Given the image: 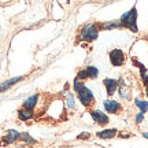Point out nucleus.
I'll use <instances>...</instances> for the list:
<instances>
[{
  "label": "nucleus",
  "instance_id": "nucleus-1",
  "mask_svg": "<svg viewBox=\"0 0 148 148\" xmlns=\"http://www.w3.org/2000/svg\"><path fill=\"white\" fill-rule=\"evenodd\" d=\"M74 89L77 92L78 99H79V101L82 103V106H84L85 108H90L92 104L95 103V96L92 93V90H90L88 86H85L84 82H79L77 79H74Z\"/></svg>",
  "mask_w": 148,
  "mask_h": 148
},
{
  "label": "nucleus",
  "instance_id": "nucleus-2",
  "mask_svg": "<svg viewBox=\"0 0 148 148\" xmlns=\"http://www.w3.org/2000/svg\"><path fill=\"white\" fill-rule=\"evenodd\" d=\"M122 27H127L132 32H137V7L133 5L130 10L125 12L119 19Z\"/></svg>",
  "mask_w": 148,
  "mask_h": 148
},
{
  "label": "nucleus",
  "instance_id": "nucleus-3",
  "mask_svg": "<svg viewBox=\"0 0 148 148\" xmlns=\"http://www.w3.org/2000/svg\"><path fill=\"white\" fill-rule=\"evenodd\" d=\"M99 27L96 23H89V25H85L84 27H81L78 34V38L81 41H93L99 37Z\"/></svg>",
  "mask_w": 148,
  "mask_h": 148
},
{
  "label": "nucleus",
  "instance_id": "nucleus-4",
  "mask_svg": "<svg viewBox=\"0 0 148 148\" xmlns=\"http://www.w3.org/2000/svg\"><path fill=\"white\" fill-rule=\"evenodd\" d=\"M108 58H110L111 64L115 66V67H119V66H122V64L125 63V53L119 48L111 49L110 53H108Z\"/></svg>",
  "mask_w": 148,
  "mask_h": 148
},
{
  "label": "nucleus",
  "instance_id": "nucleus-5",
  "mask_svg": "<svg viewBox=\"0 0 148 148\" xmlns=\"http://www.w3.org/2000/svg\"><path fill=\"white\" fill-rule=\"evenodd\" d=\"M90 116H92V119L95 121V123L97 125H100V126H106L107 123L110 122V118L107 115L106 112H103V111H99V110H90Z\"/></svg>",
  "mask_w": 148,
  "mask_h": 148
},
{
  "label": "nucleus",
  "instance_id": "nucleus-6",
  "mask_svg": "<svg viewBox=\"0 0 148 148\" xmlns=\"http://www.w3.org/2000/svg\"><path fill=\"white\" fill-rule=\"evenodd\" d=\"M103 106L106 108V111L108 114H121L122 112V106L119 101L116 100H112V99H107L104 100Z\"/></svg>",
  "mask_w": 148,
  "mask_h": 148
},
{
  "label": "nucleus",
  "instance_id": "nucleus-7",
  "mask_svg": "<svg viewBox=\"0 0 148 148\" xmlns=\"http://www.w3.org/2000/svg\"><path fill=\"white\" fill-rule=\"evenodd\" d=\"M19 136H21V133L14 130V129H10V130H7L3 138H1V143H4L5 145H8V144H14L15 141L19 140Z\"/></svg>",
  "mask_w": 148,
  "mask_h": 148
},
{
  "label": "nucleus",
  "instance_id": "nucleus-8",
  "mask_svg": "<svg viewBox=\"0 0 148 148\" xmlns=\"http://www.w3.org/2000/svg\"><path fill=\"white\" fill-rule=\"evenodd\" d=\"M103 85L106 86V92H107V96H112L115 93V90L118 89V85H119V81H116L114 78H104L103 79Z\"/></svg>",
  "mask_w": 148,
  "mask_h": 148
},
{
  "label": "nucleus",
  "instance_id": "nucleus-9",
  "mask_svg": "<svg viewBox=\"0 0 148 148\" xmlns=\"http://www.w3.org/2000/svg\"><path fill=\"white\" fill-rule=\"evenodd\" d=\"M22 78H23V77L19 75V77H14V78L7 79V81H4V82H1V84H0V93H1V92H5L7 89H10L12 85H15L16 82H19Z\"/></svg>",
  "mask_w": 148,
  "mask_h": 148
},
{
  "label": "nucleus",
  "instance_id": "nucleus-10",
  "mask_svg": "<svg viewBox=\"0 0 148 148\" xmlns=\"http://www.w3.org/2000/svg\"><path fill=\"white\" fill-rule=\"evenodd\" d=\"M37 100H38V95H33L30 97H27L26 100L23 101V104H22V108H26L29 111H33L34 110V107L37 104Z\"/></svg>",
  "mask_w": 148,
  "mask_h": 148
},
{
  "label": "nucleus",
  "instance_id": "nucleus-11",
  "mask_svg": "<svg viewBox=\"0 0 148 148\" xmlns=\"http://www.w3.org/2000/svg\"><path fill=\"white\" fill-rule=\"evenodd\" d=\"M116 129H104V130H100V132L96 133V136L99 138H104V140H110V138H114L116 136Z\"/></svg>",
  "mask_w": 148,
  "mask_h": 148
},
{
  "label": "nucleus",
  "instance_id": "nucleus-12",
  "mask_svg": "<svg viewBox=\"0 0 148 148\" xmlns=\"http://www.w3.org/2000/svg\"><path fill=\"white\" fill-rule=\"evenodd\" d=\"M118 92H119V95H121L122 99H129V88H127L125 82H123V79H119V85H118Z\"/></svg>",
  "mask_w": 148,
  "mask_h": 148
},
{
  "label": "nucleus",
  "instance_id": "nucleus-13",
  "mask_svg": "<svg viewBox=\"0 0 148 148\" xmlns=\"http://www.w3.org/2000/svg\"><path fill=\"white\" fill-rule=\"evenodd\" d=\"M18 118L21 121H29L33 118V111H29L26 108H19L18 110Z\"/></svg>",
  "mask_w": 148,
  "mask_h": 148
},
{
  "label": "nucleus",
  "instance_id": "nucleus-14",
  "mask_svg": "<svg viewBox=\"0 0 148 148\" xmlns=\"http://www.w3.org/2000/svg\"><path fill=\"white\" fill-rule=\"evenodd\" d=\"M85 73H86L88 79H93L99 75V70H97V67H95V66H88V67L85 69Z\"/></svg>",
  "mask_w": 148,
  "mask_h": 148
},
{
  "label": "nucleus",
  "instance_id": "nucleus-15",
  "mask_svg": "<svg viewBox=\"0 0 148 148\" xmlns=\"http://www.w3.org/2000/svg\"><path fill=\"white\" fill-rule=\"evenodd\" d=\"M19 140L21 141H23V143H26V144H36L37 141L34 140L33 137H30V134L26 132H22L21 133V136H19Z\"/></svg>",
  "mask_w": 148,
  "mask_h": 148
},
{
  "label": "nucleus",
  "instance_id": "nucleus-16",
  "mask_svg": "<svg viewBox=\"0 0 148 148\" xmlns=\"http://www.w3.org/2000/svg\"><path fill=\"white\" fill-rule=\"evenodd\" d=\"M134 103H136V106L140 108V112L141 114H144L145 111L148 110V101H144V100H134Z\"/></svg>",
  "mask_w": 148,
  "mask_h": 148
},
{
  "label": "nucleus",
  "instance_id": "nucleus-17",
  "mask_svg": "<svg viewBox=\"0 0 148 148\" xmlns=\"http://www.w3.org/2000/svg\"><path fill=\"white\" fill-rule=\"evenodd\" d=\"M75 79H77V81H79V82H84L85 79H88V77H86V73H85V70H79L78 74H77V77H75Z\"/></svg>",
  "mask_w": 148,
  "mask_h": 148
},
{
  "label": "nucleus",
  "instance_id": "nucleus-18",
  "mask_svg": "<svg viewBox=\"0 0 148 148\" xmlns=\"http://www.w3.org/2000/svg\"><path fill=\"white\" fill-rule=\"evenodd\" d=\"M143 118H144V114H138L137 116H136V123H141V121H143Z\"/></svg>",
  "mask_w": 148,
  "mask_h": 148
},
{
  "label": "nucleus",
  "instance_id": "nucleus-19",
  "mask_svg": "<svg viewBox=\"0 0 148 148\" xmlns=\"http://www.w3.org/2000/svg\"><path fill=\"white\" fill-rule=\"evenodd\" d=\"M89 136H90L89 133H86V132H85V134H79V136H78L77 138H78V140H82V138H88Z\"/></svg>",
  "mask_w": 148,
  "mask_h": 148
},
{
  "label": "nucleus",
  "instance_id": "nucleus-20",
  "mask_svg": "<svg viewBox=\"0 0 148 148\" xmlns=\"http://www.w3.org/2000/svg\"><path fill=\"white\" fill-rule=\"evenodd\" d=\"M143 136H144L145 138H148V133H143Z\"/></svg>",
  "mask_w": 148,
  "mask_h": 148
},
{
  "label": "nucleus",
  "instance_id": "nucleus-21",
  "mask_svg": "<svg viewBox=\"0 0 148 148\" xmlns=\"http://www.w3.org/2000/svg\"><path fill=\"white\" fill-rule=\"evenodd\" d=\"M145 93H147V96H148V85H147V88H145Z\"/></svg>",
  "mask_w": 148,
  "mask_h": 148
},
{
  "label": "nucleus",
  "instance_id": "nucleus-22",
  "mask_svg": "<svg viewBox=\"0 0 148 148\" xmlns=\"http://www.w3.org/2000/svg\"><path fill=\"white\" fill-rule=\"evenodd\" d=\"M0 145H1V138H0Z\"/></svg>",
  "mask_w": 148,
  "mask_h": 148
}]
</instances>
